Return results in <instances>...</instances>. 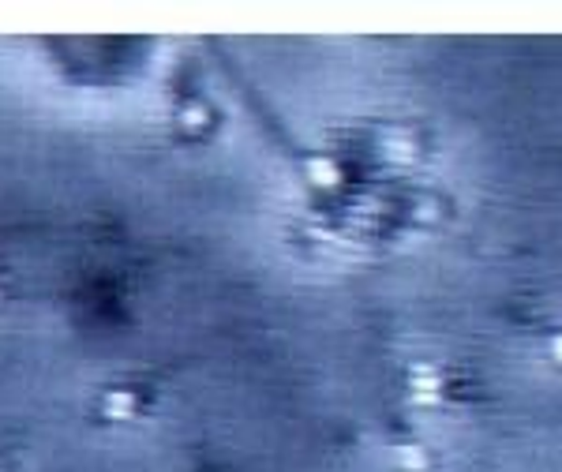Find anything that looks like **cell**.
Instances as JSON below:
<instances>
[{
    "mask_svg": "<svg viewBox=\"0 0 562 472\" xmlns=\"http://www.w3.org/2000/svg\"><path fill=\"white\" fill-rule=\"evenodd\" d=\"M551 360L562 367V334H555V337H551Z\"/></svg>",
    "mask_w": 562,
    "mask_h": 472,
    "instance_id": "obj_1",
    "label": "cell"
}]
</instances>
